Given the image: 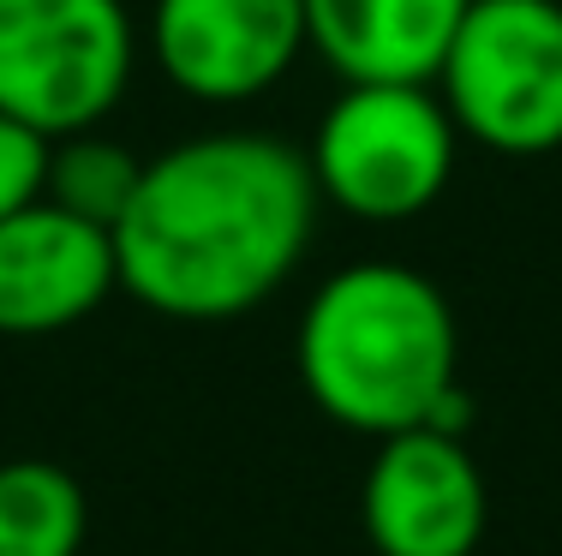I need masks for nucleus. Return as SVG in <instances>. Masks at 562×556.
Here are the masks:
<instances>
[{"mask_svg":"<svg viewBox=\"0 0 562 556\" xmlns=\"http://www.w3.org/2000/svg\"><path fill=\"white\" fill-rule=\"evenodd\" d=\"M317 180L276 132H198L138 174L114 222L120 287L173 324H234L281 294L317 234Z\"/></svg>","mask_w":562,"mask_h":556,"instance_id":"f257e3e1","label":"nucleus"},{"mask_svg":"<svg viewBox=\"0 0 562 556\" xmlns=\"http://www.w3.org/2000/svg\"><path fill=\"white\" fill-rule=\"evenodd\" d=\"M293 365L324 419L359 436H395L425 425L443 389L461 383V329L431 275L366 258L305 299Z\"/></svg>","mask_w":562,"mask_h":556,"instance_id":"f03ea898","label":"nucleus"},{"mask_svg":"<svg viewBox=\"0 0 562 556\" xmlns=\"http://www.w3.org/2000/svg\"><path fill=\"white\" fill-rule=\"evenodd\" d=\"M461 126L437 84H341L305 162L317 197L353 222H413L449 192Z\"/></svg>","mask_w":562,"mask_h":556,"instance_id":"7ed1b4c3","label":"nucleus"},{"mask_svg":"<svg viewBox=\"0 0 562 556\" xmlns=\"http://www.w3.org/2000/svg\"><path fill=\"white\" fill-rule=\"evenodd\" d=\"M431 84L479 150H562V0H473Z\"/></svg>","mask_w":562,"mask_h":556,"instance_id":"20e7f679","label":"nucleus"},{"mask_svg":"<svg viewBox=\"0 0 562 556\" xmlns=\"http://www.w3.org/2000/svg\"><path fill=\"white\" fill-rule=\"evenodd\" d=\"M132 66L126 0H0V114L48 144L109 121Z\"/></svg>","mask_w":562,"mask_h":556,"instance_id":"39448f33","label":"nucleus"},{"mask_svg":"<svg viewBox=\"0 0 562 556\" xmlns=\"http://www.w3.org/2000/svg\"><path fill=\"white\" fill-rule=\"evenodd\" d=\"M150 60L180 97L258 102L305 55V0H150Z\"/></svg>","mask_w":562,"mask_h":556,"instance_id":"423d86ee","label":"nucleus"},{"mask_svg":"<svg viewBox=\"0 0 562 556\" xmlns=\"http://www.w3.org/2000/svg\"><path fill=\"white\" fill-rule=\"evenodd\" d=\"M359 521L378 556H473L491 521V491L473 449L425 425L378 436Z\"/></svg>","mask_w":562,"mask_h":556,"instance_id":"0eeeda50","label":"nucleus"},{"mask_svg":"<svg viewBox=\"0 0 562 556\" xmlns=\"http://www.w3.org/2000/svg\"><path fill=\"white\" fill-rule=\"evenodd\" d=\"M120 287L114 234L60 209L55 197L0 222V336L36 341L85 324Z\"/></svg>","mask_w":562,"mask_h":556,"instance_id":"6e6552de","label":"nucleus"},{"mask_svg":"<svg viewBox=\"0 0 562 556\" xmlns=\"http://www.w3.org/2000/svg\"><path fill=\"white\" fill-rule=\"evenodd\" d=\"M473 0H305V43L341 84H431Z\"/></svg>","mask_w":562,"mask_h":556,"instance_id":"1a4fd4ad","label":"nucleus"},{"mask_svg":"<svg viewBox=\"0 0 562 556\" xmlns=\"http://www.w3.org/2000/svg\"><path fill=\"white\" fill-rule=\"evenodd\" d=\"M90 538V497L60 461H0V556H78Z\"/></svg>","mask_w":562,"mask_h":556,"instance_id":"9d476101","label":"nucleus"},{"mask_svg":"<svg viewBox=\"0 0 562 556\" xmlns=\"http://www.w3.org/2000/svg\"><path fill=\"white\" fill-rule=\"evenodd\" d=\"M138 174H144L138 156L120 138H109L102 126H90V132H72V138H55L43 197H55L60 209L114 234V222L126 216L132 192H138Z\"/></svg>","mask_w":562,"mask_h":556,"instance_id":"9b49d317","label":"nucleus"},{"mask_svg":"<svg viewBox=\"0 0 562 556\" xmlns=\"http://www.w3.org/2000/svg\"><path fill=\"white\" fill-rule=\"evenodd\" d=\"M48 150H55V144H48L43 132H31V126H19V121L0 114V222H7L12 209H24V204L43 197Z\"/></svg>","mask_w":562,"mask_h":556,"instance_id":"f8f14e48","label":"nucleus"}]
</instances>
